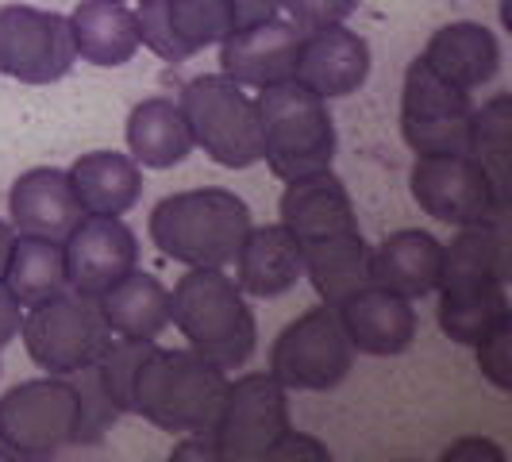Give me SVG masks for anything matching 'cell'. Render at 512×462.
Listing matches in <instances>:
<instances>
[{"label":"cell","mask_w":512,"mask_h":462,"mask_svg":"<svg viewBox=\"0 0 512 462\" xmlns=\"http://www.w3.org/2000/svg\"><path fill=\"white\" fill-rule=\"evenodd\" d=\"M139 47L162 62H185L205 47H216L231 31L224 0H139L135 8Z\"/></svg>","instance_id":"cell-15"},{"label":"cell","mask_w":512,"mask_h":462,"mask_svg":"<svg viewBox=\"0 0 512 462\" xmlns=\"http://www.w3.org/2000/svg\"><path fill=\"white\" fill-rule=\"evenodd\" d=\"M470 158L482 166L497 189V197L509 205V178H512V97L501 93L486 101L482 108L474 104L470 120Z\"/></svg>","instance_id":"cell-30"},{"label":"cell","mask_w":512,"mask_h":462,"mask_svg":"<svg viewBox=\"0 0 512 462\" xmlns=\"http://www.w3.org/2000/svg\"><path fill=\"white\" fill-rule=\"evenodd\" d=\"M170 324L185 335L189 351L220 370H239L258 347V324L247 293L216 266L181 274L170 289Z\"/></svg>","instance_id":"cell-1"},{"label":"cell","mask_w":512,"mask_h":462,"mask_svg":"<svg viewBox=\"0 0 512 462\" xmlns=\"http://www.w3.org/2000/svg\"><path fill=\"white\" fill-rule=\"evenodd\" d=\"M474 101L455 85L436 77L416 54L405 70L401 89V139L416 158L470 154Z\"/></svg>","instance_id":"cell-9"},{"label":"cell","mask_w":512,"mask_h":462,"mask_svg":"<svg viewBox=\"0 0 512 462\" xmlns=\"http://www.w3.org/2000/svg\"><path fill=\"white\" fill-rule=\"evenodd\" d=\"M104 324L116 339H147L154 343L158 335L170 328V289L162 278L147 270H131L112 289L97 297Z\"/></svg>","instance_id":"cell-25"},{"label":"cell","mask_w":512,"mask_h":462,"mask_svg":"<svg viewBox=\"0 0 512 462\" xmlns=\"http://www.w3.org/2000/svg\"><path fill=\"white\" fill-rule=\"evenodd\" d=\"M154 351V343L147 339H108V347H104L97 362H93V370H97V378H101L104 393H108V401L116 405V409L124 412H135V374H139V366L143 359Z\"/></svg>","instance_id":"cell-32"},{"label":"cell","mask_w":512,"mask_h":462,"mask_svg":"<svg viewBox=\"0 0 512 462\" xmlns=\"http://www.w3.org/2000/svg\"><path fill=\"white\" fill-rule=\"evenodd\" d=\"M231 262H235V285L251 297H262V301L285 297L305 278L301 247L282 224H262V228L251 224Z\"/></svg>","instance_id":"cell-22"},{"label":"cell","mask_w":512,"mask_h":462,"mask_svg":"<svg viewBox=\"0 0 512 462\" xmlns=\"http://www.w3.org/2000/svg\"><path fill=\"white\" fill-rule=\"evenodd\" d=\"M258 128H262V162L282 181H297L335 162V120L328 101L308 93L297 81L258 89Z\"/></svg>","instance_id":"cell-4"},{"label":"cell","mask_w":512,"mask_h":462,"mask_svg":"<svg viewBox=\"0 0 512 462\" xmlns=\"http://www.w3.org/2000/svg\"><path fill=\"white\" fill-rule=\"evenodd\" d=\"M335 316L343 324V335L351 351L370 359H393L405 355L416 343V308L409 297L389 293L382 285H362L351 297L335 305Z\"/></svg>","instance_id":"cell-16"},{"label":"cell","mask_w":512,"mask_h":462,"mask_svg":"<svg viewBox=\"0 0 512 462\" xmlns=\"http://www.w3.org/2000/svg\"><path fill=\"white\" fill-rule=\"evenodd\" d=\"M278 208H282L278 224L297 239V247L312 243V239L359 231V216H355V205H351V193H347V185L335 178L332 170L285 181V193Z\"/></svg>","instance_id":"cell-20"},{"label":"cell","mask_w":512,"mask_h":462,"mask_svg":"<svg viewBox=\"0 0 512 462\" xmlns=\"http://www.w3.org/2000/svg\"><path fill=\"white\" fill-rule=\"evenodd\" d=\"M285 0H224L231 16V27L239 24H258V20H270V16H282Z\"/></svg>","instance_id":"cell-38"},{"label":"cell","mask_w":512,"mask_h":462,"mask_svg":"<svg viewBox=\"0 0 512 462\" xmlns=\"http://www.w3.org/2000/svg\"><path fill=\"white\" fill-rule=\"evenodd\" d=\"M0 282L20 301V308H35L43 305V301H51L54 293L66 289L62 243L58 239H43V235H16Z\"/></svg>","instance_id":"cell-29"},{"label":"cell","mask_w":512,"mask_h":462,"mask_svg":"<svg viewBox=\"0 0 512 462\" xmlns=\"http://www.w3.org/2000/svg\"><path fill=\"white\" fill-rule=\"evenodd\" d=\"M228 389V370L197 351L154 347L135 374V412L170 436H208Z\"/></svg>","instance_id":"cell-3"},{"label":"cell","mask_w":512,"mask_h":462,"mask_svg":"<svg viewBox=\"0 0 512 462\" xmlns=\"http://www.w3.org/2000/svg\"><path fill=\"white\" fill-rule=\"evenodd\" d=\"M439 462H509V455H505V447L497 439L462 436L439 455Z\"/></svg>","instance_id":"cell-37"},{"label":"cell","mask_w":512,"mask_h":462,"mask_svg":"<svg viewBox=\"0 0 512 462\" xmlns=\"http://www.w3.org/2000/svg\"><path fill=\"white\" fill-rule=\"evenodd\" d=\"M12 239H16V231L8 220H0V274H4V262H8V251H12Z\"/></svg>","instance_id":"cell-41"},{"label":"cell","mask_w":512,"mask_h":462,"mask_svg":"<svg viewBox=\"0 0 512 462\" xmlns=\"http://www.w3.org/2000/svg\"><path fill=\"white\" fill-rule=\"evenodd\" d=\"M166 462H228L220 455V447L212 443V436H185L170 451V459Z\"/></svg>","instance_id":"cell-39"},{"label":"cell","mask_w":512,"mask_h":462,"mask_svg":"<svg viewBox=\"0 0 512 462\" xmlns=\"http://www.w3.org/2000/svg\"><path fill=\"white\" fill-rule=\"evenodd\" d=\"M355 8H359V0H285L282 4V12L301 27V31L343 24Z\"/></svg>","instance_id":"cell-35"},{"label":"cell","mask_w":512,"mask_h":462,"mask_svg":"<svg viewBox=\"0 0 512 462\" xmlns=\"http://www.w3.org/2000/svg\"><path fill=\"white\" fill-rule=\"evenodd\" d=\"M301 258H305V278L324 305L335 308L355 289L370 285V243L362 239V231L301 243Z\"/></svg>","instance_id":"cell-28"},{"label":"cell","mask_w":512,"mask_h":462,"mask_svg":"<svg viewBox=\"0 0 512 462\" xmlns=\"http://www.w3.org/2000/svg\"><path fill=\"white\" fill-rule=\"evenodd\" d=\"M20 335L31 362L54 378H70L89 362H97V355L112 339L97 297H81L74 289H62L51 301L24 308Z\"/></svg>","instance_id":"cell-7"},{"label":"cell","mask_w":512,"mask_h":462,"mask_svg":"<svg viewBox=\"0 0 512 462\" xmlns=\"http://www.w3.org/2000/svg\"><path fill=\"white\" fill-rule=\"evenodd\" d=\"M439 270H443V243L432 231L401 228L385 235L378 247H370V285H382L409 301L436 293Z\"/></svg>","instance_id":"cell-21"},{"label":"cell","mask_w":512,"mask_h":462,"mask_svg":"<svg viewBox=\"0 0 512 462\" xmlns=\"http://www.w3.org/2000/svg\"><path fill=\"white\" fill-rule=\"evenodd\" d=\"M409 193L432 220L451 224V228L493 224V220H505L509 212V205L497 197L489 174L470 154L416 158L409 170Z\"/></svg>","instance_id":"cell-11"},{"label":"cell","mask_w":512,"mask_h":462,"mask_svg":"<svg viewBox=\"0 0 512 462\" xmlns=\"http://www.w3.org/2000/svg\"><path fill=\"white\" fill-rule=\"evenodd\" d=\"M305 31L289 16H270L258 24H239L216 43L220 47V74L243 89H270L293 81L297 54Z\"/></svg>","instance_id":"cell-14"},{"label":"cell","mask_w":512,"mask_h":462,"mask_svg":"<svg viewBox=\"0 0 512 462\" xmlns=\"http://www.w3.org/2000/svg\"><path fill=\"white\" fill-rule=\"evenodd\" d=\"M366 77H370V47L362 35L343 24L305 31L297 70H293L297 85H305L320 101H339L359 93Z\"/></svg>","instance_id":"cell-17"},{"label":"cell","mask_w":512,"mask_h":462,"mask_svg":"<svg viewBox=\"0 0 512 462\" xmlns=\"http://www.w3.org/2000/svg\"><path fill=\"white\" fill-rule=\"evenodd\" d=\"M66 255V289L81 297H101L139 266V239L124 216H81L62 239Z\"/></svg>","instance_id":"cell-13"},{"label":"cell","mask_w":512,"mask_h":462,"mask_svg":"<svg viewBox=\"0 0 512 462\" xmlns=\"http://www.w3.org/2000/svg\"><path fill=\"white\" fill-rule=\"evenodd\" d=\"M474 351H478V370H482V378H486L493 389L509 393L512 389V316H505L501 324H493V328L474 343Z\"/></svg>","instance_id":"cell-34"},{"label":"cell","mask_w":512,"mask_h":462,"mask_svg":"<svg viewBox=\"0 0 512 462\" xmlns=\"http://www.w3.org/2000/svg\"><path fill=\"white\" fill-rule=\"evenodd\" d=\"M262 462H332V451L324 447V439L289 428V432L262 455Z\"/></svg>","instance_id":"cell-36"},{"label":"cell","mask_w":512,"mask_h":462,"mask_svg":"<svg viewBox=\"0 0 512 462\" xmlns=\"http://www.w3.org/2000/svg\"><path fill=\"white\" fill-rule=\"evenodd\" d=\"M85 212L77 205V193L66 170L35 166L24 170L8 189V224L16 235H43V239H66Z\"/></svg>","instance_id":"cell-18"},{"label":"cell","mask_w":512,"mask_h":462,"mask_svg":"<svg viewBox=\"0 0 512 462\" xmlns=\"http://www.w3.org/2000/svg\"><path fill=\"white\" fill-rule=\"evenodd\" d=\"M70 382H74V393H77L74 443H101V439L116 428V420H120L124 412L108 401V393H104V385H101V378H97V370H93V362H89L85 370L70 374Z\"/></svg>","instance_id":"cell-33"},{"label":"cell","mask_w":512,"mask_h":462,"mask_svg":"<svg viewBox=\"0 0 512 462\" xmlns=\"http://www.w3.org/2000/svg\"><path fill=\"white\" fill-rule=\"evenodd\" d=\"M178 108L193 135V147H201L212 162L228 170H247L262 162L258 104L243 85L224 74H197L181 85Z\"/></svg>","instance_id":"cell-5"},{"label":"cell","mask_w":512,"mask_h":462,"mask_svg":"<svg viewBox=\"0 0 512 462\" xmlns=\"http://www.w3.org/2000/svg\"><path fill=\"white\" fill-rule=\"evenodd\" d=\"M77 432L70 378H31L0 393V462H54Z\"/></svg>","instance_id":"cell-6"},{"label":"cell","mask_w":512,"mask_h":462,"mask_svg":"<svg viewBox=\"0 0 512 462\" xmlns=\"http://www.w3.org/2000/svg\"><path fill=\"white\" fill-rule=\"evenodd\" d=\"M77 193V205L85 216H124L139 205L143 170L131 154L120 151H89L66 170Z\"/></svg>","instance_id":"cell-26"},{"label":"cell","mask_w":512,"mask_h":462,"mask_svg":"<svg viewBox=\"0 0 512 462\" xmlns=\"http://www.w3.org/2000/svg\"><path fill=\"white\" fill-rule=\"evenodd\" d=\"M439 332L459 347H474L482 335L501 324L509 312V285L489 289H462V293H439Z\"/></svg>","instance_id":"cell-31"},{"label":"cell","mask_w":512,"mask_h":462,"mask_svg":"<svg viewBox=\"0 0 512 462\" xmlns=\"http://www.w3.org/2000/svg\"><path fill=\"white\" fill-rule=\"evenodd\" d=\"M193 151V135L185 128L178 101L147 97L128 116V154L139 170H170Z\"/></svg>","instance_id":"cell-27"},{"label":"cell","mask_w":512,"mask_h":462,"mask_svg":"<svg viewBox=\"0 0 512 462\" xmlns=\"http://www.w3.org/2000/svg\"><path fill=\"white\" fill-rule=\"evenodd\" d=\"M355 366V351L343 335L332 305L301 312L270 347V374L285 393H332Z\"/></svg>","instance_id":"cell-8"},{"label":"cell","mask_w":512,"mask_h":462,"mask_svg":"<svg viewBox=\"0 0 512 462\" xmlns=\"http://www.w3.org/2000/svg\"><path fill=\"white\" fill-rule=\"evenodd\" d=\"M289 428V393L274 382L270 370H258L228 382L208 436L228 462H262Z\"/></svg>","instance_id":"cell-10"},{"label":"cell","mask_w":512,"mask_h":462,"mask_svg":"<svg viewBox=\"0 0 512 462\" xmlns=\"http://www.w3.org/2000/svg\"><path fill=\"white\" fill-rule=\"evenodd\" d=\"M151 243L166 258L181 262L185 270L216 266L224 270L243 235L251 231V208L239 193L205 185V189H185L170 193L151 208Z\"/></svg>","instance_id":"cell-2"},{"label":"cell","mask_w":512,"mask_h":462,"mask_svg":"<svg viewBox=\"0 0 512 462\" xmlns=\"http://www.w3.org/2000/svg\"><path fill=\"white\" fill-rule=\"evenodd\" d=\"M66 24L77 58L93 66H124L139 51V24L128 0H81Z\"/></svg>","instance_id":"cell-24"},{"label":"cell","mask_w":512,"mask_h":462,"mask_svg":"<svg viewBox=\"0 0 512 462\" xmlns=\"http://www.w3.org/2000/svg\"><path fill=\"white\" fill-rule=\"evenodd\" d=\"M509 285V235L505 220L459 228L451 243H443V270L436 293H462V289H489Z\"/></svg>","instance_id":"cell-23"},{"label":"cell","mask_w":512,"mask_h":462,"mask_svg":"<svg viewBox=\"0 0 512 462\" xmlns=\"http://www.w3.org/2000/svg\"><path fill=\"white\" fill-rule=\"evenodd\" d=\"M77 51L66 16L35 4L0 8V74L20 85H54L74 70Z\"/></svg>","instance_id":"cell-12"},{"label":"cell","mask_w":512,"mask_h":462,"mask_svg":"<svg viewBox=\"0 0 512 462\" xmlns=\"http://www.w3.org/2000/svg\"><path fill=\"white\" fill-rule=\"evenodd\" d=\"M20 324H24V308H20V301L0 282V351L20 335Z\"/></svg>","instance_id":"cell-40"},{"label":"cell","mask_w":512,"mask_h":462,"mask_svg":"<svg viewBox=\"0 0 512 462\" xmlns=\"http://www.w3.org/2000/svg\"><path fill=\"white\" fill-rule=\"evenodd\" d=\"M424 66L447 85L462 93H474L501 74V43L486 24L478 20H451L424 43Z\"/></svg>","instance_id":"cell-19"}]
</instances>
